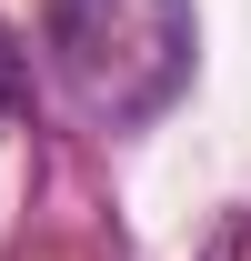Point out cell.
<instances>
[{"mask_svg": "<svg viewBox=\"0 0 251 261\" xmlns=\"http://www.w3.org/2000/svg\"><path fill=\"white\" fill-rule=\"evenodd\" d=\"M40 50L101 130H141L191 91V0H40Z\"/></svg>", "mask_w": 251, "mask_h": 261, "instance_id": "1", "label": "cell"}, {"mask_svg": "<svg viewBox=\"0 0 251 261\" xmlns=\"http://www.w3.org/2000/svg\"><path fill=\"white\" fill-rule=\"evenodd\" d=\"M10 111H31V50L0 31V121H10Z\"/></svg>", "mask_w": 251, "mask_h": 261, "instance_id": "2", "label": "cell"}]
</instances>
